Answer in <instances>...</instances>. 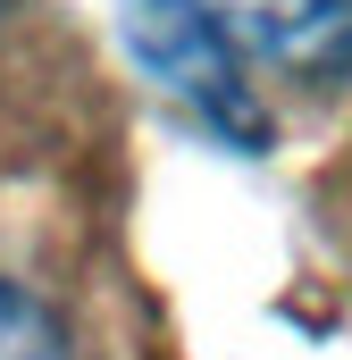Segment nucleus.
<instances>
[{
	"label": "nucleus",
	"mask_w": 352,
	"mask_h": 360,
	"mask_svg": "<svg viewBox=\"0 0 352 360\" xmlns=\"http://www.w3.org/2000/svg\"><path fill=\"white\" fill-rule=\"evenodd\" d=\"M126 51H134L184 109H201L218 134H235V143H260L268 134L260 101L244 84V51H235L193 0H126Z\"/></svg>",
	"instance_id": "1"
},
{
	"label": "nucleus",
	"mask_w": 352,
	"mask_h": 360,
	"mask_svg": "<svg viewBox=\"0 0 352 360\" xmlns=\"http://www.w3.org/2000/svg\"><path fill=\"white\" fill-rule=\"evenodd\" d=\"M252 68L277 76H352V0H193Z\"/></svg>",
	"instance_id": "2"
},
{
	"label": "nucleus",
	"mask_w": 352,
	"mask_h": 360,
	"mask_svg": "<svg viewBox=\"0 0 352 360\" xmlns=\"http://www.w3.org/2000/svg\"><path fill=\"white\" fill-rule=\"evenodd\" d=\"M0 360H68V335L42 302H25L17 285H0Z\"/></svg>",
	"instance_id": "3"
}]
</instances>
